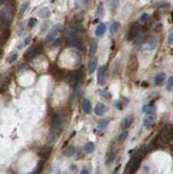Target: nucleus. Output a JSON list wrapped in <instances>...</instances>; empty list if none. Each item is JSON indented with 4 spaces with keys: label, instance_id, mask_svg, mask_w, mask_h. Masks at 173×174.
<instances>
[{
    "label": "nucleus",
    "instance_id": "nucleus-1",
    "mask_svg": "<svg viewBox=\"0 0 173 174\" xmlns=\"http://www.w3.org/2000/svg\"><path fill=\"white\" fill-rule=\"evenodd\" d=\"M80 32H81L80 28H78L77 26H71L66 37L67 43H69V45L72 46H75L78 49H83V46L82 38L79 36Z\"/></svg>",
    "mask_w": 173,
    "mask_h": 174
},
{
    "label": "nucleus",
    "instance_id": "nucleus-2",
    "mask_svg": "<svg viewBox=\"0 0 173 174\" xmlns=\"http://www.w3.org/2000/svg\"><path fill=\"white\" fill-rule=\"evenodd\" d=\"M13 18V10L11 5H7L0 12V29H8Z\"/></svg>",
    "mask_w": 173,
    "mask_h": 174
},
{
    "label": "nucleus",
    "instance_id": "nucleus-3",
    "mask_svg": "<svg viewBox=\"0 0 173 174\" xmlns=\"http://www.w3.org/2000/svg\"><path fill=\"white\" fill-rule=\"evenodd\" d=\"M143 156L142 155H136L134 157H132L130 161L128 162V164H126V168H125V174H134L135 171L138 170L141 161H142Z\"/></svg>",
    "mask_w": 173,
    "mask_h": 174
},
{
    "label": "nucleus",
    "instance_id": "nucleus-4",
    "mask_svg": "<svg viewBox=\"0 0 173 174\" xmlns=\"http://www.w3.org/2000/svg\"><path fill=\"white\" fill-rule=\"evenodd\" d=\"M43 51H44V47H43L41 43H36V45L32 46L27 50V52L24 53V58L26 61H31L35 58H37L38 55H40L43 52Z\"/></svg>",
    "mask_w": 173,
    "mask_h": 174
},
{
    "label": "nucleus",
    "instance_id": "nucleus-5",
    "mask_svg": "<svg viewBox=\"0 0 173 174\" xmlns=\"http://www.w3.org/2000/svg\"><path fill=\"white\" fill-rule=\"evenodd\" d=\"M173 136V128L170 126H165L162 129L159 138L163 145H167Z\"/></svg>",
    "mask_w": 173,
    "mask_h": 174
},
{
    "label": "nucleus",
    "instance_id": "nucleus-6",
    "mask_svg": "<svg viewBox=\"0 0 173 174\" xmlns=\"http://www.w3.org/2000/svg\"><path fill=\"white\" fill-rule=\"evenodd\" d=\"M66 77H67L69 84L71 85L72 87H75L79 83L81 77H83V73L80 71H70Z\"/></svg>",
    "mask_w": 173,
    "mask_h": 174
},
{
    "label": "nucleus",
    "instance_id": "nucleus-7",
    "mask_svg": "<svg viewBox=\"0 0 173 174\" xmlns=\"http://www.w3.org/2000/svg\"><path fill=\"white\" fill-rule=\"evenodd\" d=\"M64 121V116L61 112H57L53 115L52 118V126L55 130H59V129L63 126Z\"/></svg>",
    "mask_w": 173,
    "mask_h": 174
},
{
    "label": "nucleus",
    "instance_id": "nucleus-8",
    "mask_svg": "<svg viewBox=\"0 0 173 174\" xmlns=\"http://www.w3.org/2000/svg\"><path fill=\"white\" fill-rule=\"evenodd\" d=\"M140 30V26L138 23H134L131 27H130L127 35H126V39L128 41H132L133 39H135V37H137L138 31Z\"/></svg>",
    "mask_w": 173,
    "mask_h": 174
},
{
    "label": "nucleus",
    "instance_id": "nucleus-9",
    "mask_svg": "<svg viewBox=\"0 0 173 174\" xmlns=\"http://www.w3.org/2000/svg\"><path fill=\"white\" fill-rule=\"evenodd\" d=\"M157 46V40L154 37L146 38V40L142 43V49L144 50H153Z\"/></svg>",
    "mask_w": 173,
    "mask_h": 174
},
{
    "label": "nucleus",
    "instance_id": "nucleus-10",
    "mask_svg": "<svg viewBox=\"0 0 173 174\" xmlns=\"http://www.w3.org/2000/svg\"><path fill=\"white\" fill-rule=\"evenodd\" d=\"M138 58L135 55H132L131 57V58L129 59V63H128V70L132 72H135L138 70Z\"/></svg>",
    "mask_w": 173,
    "mask_h": 174
},
{
    "label": "nucleus",
    "instance_id": "nucleus-11",
    "mask_svg": "<svg viewBox=\"0 0 173 174\" xmlns=\"http://www.w3.org/2000/svg\"><path fill=\"white\" fill-rule=\"evenodd\" d=\"M105 66H101L98 71V83L100 85H104L105 84Z\"/></svg>",
    "mask_w": 173,
    "mask_h": 174
},
{
    "label": "nucleus",
    "instance_id": "nucleus-12",
    "mask_svg": "<svg viewBox=\"0 0 173 174\" xmlns=\"http://www.w3.org/2000/svg\"><path fill=\"white\" fill-rule=\"evenodd\" d=\"M51 152H52V147L51 146H46V147H44L42 148L39 152H38V156L44 160H47L48 158L50 157L51 155Z\"/></svg>",
    "mask_w": 173,
    "mask_h": 174
},
{
    "label": "nucleus",
    "instance_id": "nucleus-13",
    "mask_svg": "<svg viewBox=\"0 0 173 174\" xmlns=\"http://www.w3.org/2000/svg\"><path fill=\"white\" fill-rule=\"evenodd\" d=\"M52 77L55 80L57 81H61L64 77H65V74H64V71L60 69V68H56V69H53L52 72Z\"/></svg>",
    "mask_w": 173,
    "mask_h": 174
},
{
    "label": "nucleus",
    "instance_id": "nucleus-14",
    "mask_svg": "<svg viewBox=\"0 0 173 174\" xmlns=\"http://www.w3.org/2000/svg\"><path fill=\"white\" fill-rule=\"evenodd\" d=\"M133 119H134V116L133 115H128L126 116L121 122V127L122 129L125 130L127 128L130 127V125L132 124V123L133 122Z\"/></svg>",
    "mask_w": 173,
    "mask_h": 174
},
{
    "label": "nucleus",
    "instance_id": "nucleus-15",
    "mask_svg": "<svg viewBox=\"0 0 173 174\" xmlns=\"http://www.w3.org/2000/svg\"><path fill=\"white\" fill-rule=\"evenodd\" d=\"M156 122V117L155 116H149V117H146L145 119H144V126L147 129V130H150L155 124Z\"/></svg>",
    "mask_w": 173,
    "mask_h": 174
},
{
    "label": "nucleus",
    "instance_id": "nucleus-16",
    "mask_svg": "<svg viewBox=\"0 0 173 174\" xmlns=\"http://www.w3.org/2000/svg\"><path fill=\"white\" fill-rule=\"evenodd\" d=\"M146 30L144 29H140L137 37H135L136 39V43H143L145 40H146Z\"/></svg>",
    "mask_w": 173,
    "mask_h": 174
},
{
    "label": "nucleus",
    "instance_id": "nucleus-17",
    "mask_svg": "<svg viewBox=\"0 0 173 174\" xmlns=\"http://www.w3.org/2000/svg\"><path fill=\"white\" fill-rule=\"evenodd\" d=\"M106 111H107V107L104 104H101V103L97 104V105L95 106V109H94V112L98 116H102L103 114H104L106 112Z\"/></svg>",
    "mask_w": 173,
    "mask_h": 174
},
{
    "label": "nucleus",
    "instance_id": "nucleus-18",
    "mask_svg": "<svg viewBox=\"0 0 173 174\" xmlns=\"http://www.w3.org/2000/svg\"><path fill=\"white\" fill-rule=\"evenodd\" d=\"M11 36V31L9 29H6L3 31L2 35L0 36V46H3L7 42V40L9 39Z\"/></svg>",
    "mask_w": 173,
    "mask_h": 174
},
{
    "label": "nucleus",
    "instance_id": "nucleus-19",
    "mask_svg": "<svg viewBox=\"0 0 173 174\" xmlns=\"http://www.w3.org/2000/svg\"><path fill=\"white\" fill-rule=\"evenodd\" d=\"M105 32H106V25H105L104 23H100V24L97 26V28H96V30H95V34H96V36H98V37H102Z\"/></svg>",
    "mask_w": 173,
    "mask_h": 174
},
{
    "label": "nucleus",
    "instance_id": "nucleus-20",
    "mask_svg": "<svg viewBox=\"0 0 173 174\" xmlns=\"http://www.w3.org/2000/svg\"><path fill=\"white\" fill-rule=\"evenodd\" d=\"M83 110L84 111V113L86 114H89L92 112V104L90 102V100L88 99H84L83 102Z\"/></svg>",
    "mask_w": 173,
    "mask_h": 174
},
{
    "label": "nucleus",
    "instance_id": "nucleus-21",
    "mask_svg": "<svg viewBox=\"0 0 173 174\" xmlns=\"http://www.w3.org/2000/svg\"><path fill=\"white\" fill-rule=\"evenodd\" d=\"M38 16L42 18H48L51 16V11L48 7H44L42 8L39 12H38Z\"/></svg>",
    "mask_w": 173,
    "mask_h": 174
},
{
    "label": "nucleus",
    "instance_id": "nucleus-22",
    "mask_svg": "<svg viewBox=\"0 0 173 174\" xmlns=\"http://www.w3.org/2000/svg\"><path fill=\"white\" fill-rule=\"evenodd\" d=\"M97 65H98V58L96 57H93L91 61H90V64H89V66H88V71L90 73H92L95 71V69L97 68Z\"/></svg>",
    "mask_w": 173,
    "mask_h": 174
},
{
    "label": "nucleus",
    "instance_id": "nucleus-23",
    "mask_svg": "<svg viewBox=\"0 0 173 174\" xmlns=\"http://www.w3.org/2000/svg\"><path fill=\"white\" fill-rule=\"evenodd\" d=\"M142 110H143V111L145 112V113H146V114H154L155 113V111H156V108L153 106V105H143V107H142Z\"/></svg>",
    "mask_w": 173,
    "mask_h": 174
},
{
    "label": "nucleus",
    "instance_id": "nucleus-24",
    "mask_svg": "<svg viewBox=\"0 0 173 174\" xmlns=\"http://www.w3.org/2000/svg\"><path fill=\"white\" fill-rule=\"evenodd\" d=\"M116 156H117V151L116 149L114 148H111L109 152V154H108V158H107V164H111L115 158H116Z\"/></svg>",
    "mask_w": 173,
    "mask_h": 174
},
{
    "label": "nucleus",
    "instance_id": "nucleus-25",
    "mask_svg": "<svg viewBox=\"0 0 173 174\" xmlns=\"http://www.w3.org/2000/svg\"><path fill=\"white\" fill-rule=\"evenodd\" d=\"M74 153H75V148H74L73 146H71V145L67 146V147L63 151V154H64L65 157H67V158H70V157L73 156Z\"/></svg>",
    "mask_w": 173,
    "mask_h": 174
},
{
    "label": "nucleus",
    "instance_id": "nucleus-26",
    "mask_svg": "<svg viewBox=\"0 0 173 174\" xmlns=\"http://www.w3.org/2000/svg\"><path fill=\"white\" fill-rule=\"evenodd\" d=\"M164 77H165V75H164V73H159V74H157V75L155 77V78H154V83H155V84L157 85V86L161 85V84H163L164 80Z\"/></svg>",
    "mask_w": 173,
    "mask_h": 174
},
{
    "label": "nucleus",
    "instance_id": "nucleus-27",
    "mask_svg": "<svg viewBox=\"0 0 173 174\" xmlns=\"http://www.w3.org/2000/svg\"><path fill=\"white\" fill-rule=\"evenodd\" d=\"M58 31H54V30H52L51 31H50V33L46 36V41L48 42V43H50V42H52V41H54L55 40V38H56V37H57V35H58Z\"/></svg>",
    "mask_w": 173,
    "mask_h": 174
},
{
    "label": "nucleus",
    "instance_id": "nucleus-28",
    "mask_svg": "<svg viewBox=\"0 0 173 174\" xmlns=\"http://www.w3.org/2000/svg\"><path fill=\"white\" fill-rule=\"evenodd\" d=\"M95 150V145L92 142H88L84 145V151L87 153H92Z\"/></svg>",
    "mask_w": 173,
    "mask_h": 174
},
{
    "label": "nucleus",
    "instance_id": "nucleus-29",
    "mask_svg": "<svg viewBox=\"0 0 173 174\" xmlns=\"http://www.w3.org/2000/svg\"><path fill=\"white\" fill-rule=\"evenodd\" d=\"M98 47V41L97 39H94L91 43V55H95Z\"/></svg>",
    "mask_w": 173,
    "mask_h": 174
},
{
    "label": "nucleus",
    "instance_id": "nucleus-30",
    "mask_svg": "<svg viewBox=\"0 0 173 174\" xmlns=\"http://www.w3.org/2000/svg\"><path fill=\"white\" fill-rule=\"evenodd\" d=\"M119 29H120V24L118 22H114L110 27V32L111 34H115L118 31Z\"/></svg>",
    "mask_w": 173,
    "mask_h": 174
},
{
    "label": "nucleus",
    "instance_id": "nucleus-31",
    "mask_svg": "<svg viewBox=\"0 0 173 174\" xmlns=\"http://www.w3.org/2000/svg\"><path fill=\"white\" fill-rule=\"evenodd\" d=\"M109 124V120H106V119H103L101 121H99L98 123V128L99 130H104L107 127V125Z\"/></svg>",
    "mask_w": 173,
    "mask_h": 174
},
{
    "label": "nucleus",
    "instance_id": "nucleus-32",
    "mask_svg": "<svg viewBox=\"0 0 173 174\" xmlns=\"http://www.w3.org/2000/svg\"><path fill=\"white\" fill-rule=\"evenodd\" d=\"M18 54L17 52H14V53H12V54L7 58V62H8L9 64H12V63H14V62L18 59Z\"/></svg>",
    "mask_w": 173,
    "mask_h": 174
},
{
    "label": "nucleus",
    "instance_id": "nucleus-33",
    "mask_svg": "<svg viewBox=\"0 0 173 174\" xmlns=\"http://www.w3.org/2000/svg\"><path fill=\"white\" fill-rule=\"evenodd\" d=\"M127 136H128V130H124L121 133V134L119 135V142H123L126 139H127Z\"/></svg>",
    "mask_w": 173,
    "mask_h": 174
},
{
    "label": "nucleus",
    "instance_id": "nucleus-34",
    "mask_svg": "<svg viewBox=\"0 0 173 174\" xmlns=\"http://www.w3.org/2000/svg\"><path fill=\"white\" fill-rule=\"evenodd\" d=\"M148 18H149V15H148L147 13L144 12V13L141 15V17H140L139 20H140V22H141L142 24H146V23H147V21H148Z\"/></svg>",
    "mask_w": 173,
    "mask_h": 174
},
{
    "label": "nucleus",
    "instance_id": "nucleus-35",
    "mask_svg": "<svg viewBox=\"0 0 173 174\" xmlns=\"http://www.w3.org/2000/svg\"><path fill=\"white\" fill-rule=\"evenodd\" d=\"M28 6H29V2H25V3H24V4L22 5V6H21L20 13H21V14H24V13L27 11Z\"/></svg>",
    "mask_w": 173,
    "mask_h": 174
},
{
    "label": "nucleus",
    "instance_id": "nucleus-36",
    "mask_svg": "<svg viewBox=\"0 0 173 174\" xmlns=\"http://www.w3.org/2000/svg\"><path fill=\"white\" fill-rule=\"evenodd\" d=\"M74 19L76 20V22L77 23H82L83 20V15L82 14H77L74 17Z\"/></svg>",
    "mask_w": 173,
    "mask_h": 174
},
{
    "label": "nucleus",
    "instance_id": "nucleus-37",
    "mask_svg": "<svg viewBox=\"0 0 173 174\" xmlns=\"http://www.w3.org/2000/svg\"><path fill=\"white\" fill-rule=\"evenodd\" d=\"M173 86V76H170L168 79V83H167V89L170 90L171 87Z\"/></svg>",
    "mask_w": 173,
    "mask_h": 174
},
{
    "label": "nucleus",
    "instance_id": "nucleus-38",
    "mask_svg": "<svg viewBox=\"0 0 173 174\" xmlns=\"http://www.w3.org/2000/svg\"><path fill=\"white\" fill-rule=\"evenodd\" d=\"M36 24H37V19H36V18H30L29 24H28L30 27H34V26L36 25Z\"/></svg>",
    "mask_w": 173,
    "mask_h": 174
},
{
    "label": "nucleus",
    "instance_id": "nucleus-39",
    "mask_svg": "<svg viewBox=\"0 0 173 174\" xmlns=\"http://www.w3.org/2000/svg\"><path fill=\"white\" fill-rule=\"evenodd\" d=\"M100 94H101V96H103V97L105 98V99H110V98H111V97H110V94L107 92L106 90H102V91L100 92Z\"/></svg>",
    "mask_w": 173,
    "mask_h": 174
},
{
    "label": "nucleus",
    "instance_id": "nucleus-40",
    "mask_svg": "<svg viewBox=\"0 0 173 174\" xmlns=\"http://www.w3.org/2000/svg\"><path fill=\"white\" fill-rule=\"evenodd\" d=\"M103 12H104V11H103V5H99V7H98V12H97L98 16L103 17V15H104Z\"/></svg>",
    "mask_w": 173,
    "mask_h": 174
},
{
    "label": "nucleus",
    "instance_id": "nucleus-41",
    "mask_svg": "<svg viewBox=\"0 0 173 174\" xmlns=\"http://www.w3.org/2000/svg\"><path fill=\"white\" fill-rule=\"evenodd\" d=\"M80 174H90V171H89L88 167H83V168L81 170Z\"/></svg>",
    "mask_w": 173,
    "mask_h": 174
},
{
    "label": "nucleus",
    "instance_id": "nucleus-42",
    "mask_svg": "<svg viewBox=\"0 0 173 174\" xmlns=\"http://www.w3.org/2000/svg\"><path fill=\"white\" fill-rule=\"evenodd\" d=\"M168 43L170 45H173V32L170 33L168 37Z\"/></svg>",
    "mask_w": 173,
    "mask_h": 174
},
{
    "label": "nucleus",
    "instance_id": "nucleus-43",
    "mask_svg": "<svg viewBox=\"0 0 173 174\" xmlns=\"http://www.w3.org/2000/svg\"><path fill=\"white\" fill-rule=\"evenodd\" d=\"M62 40L61 39H57V40H55L54 41V43H53V45L55 46H60V45H62Z\"/></svg>",
    "mask_w": 173,
    "mask_h": 174
},
{
    "label": "nucleus",
    "instance_id": "nucleus-44",
    "mask_svg": "<svg viewBox=\"0 0 173 174\" xmlns=\"http://www.w3.org/2000/svg\"><path fill=\"white\" fill-rule=\"evenodd\" d=\"M31 42V37H28L25 40H24V46H27L28 43Z\"/></svg>",
    "mask_w": 173,
    "mask_h": 174
},
{
    "label": "nucleus",
    "instance_id": "nucleus-45",
    "mask_svg": "<svg viewBox=\"0 0 173 174\" xmlns=\"http://www.w3.org/2000/svg\"><path fill=\"white\" fill-rule=\"evenodd\" d=\"M40 171H41V167H40V168L38 167V168H37V169L36 171H34L33 172H31V173H29V174H37V173H39V172H40Z\"/></svg>",
    "mask_w": 173,
    "mask_h": 174
},
{
    "label": "nucleus",
    "instance_id": "nucleus-46",
    "mask_svg": "<svg viewBox=\"0 0 173 174\" xmlns=\"http://www.w3.org/2000/svg\"><path fill=\"white\" fill-rule=\"evenodd\" d=\"M118 169H119V166L117 168V170H115L114 171V172H113V174H118Z\"/></svg>",
    "mask_w": 173,
    "mask_h": 174
},
{
    "label": "nucleus",
    "instance_id": "nucleus-47",
    "mask_svg": "<svg viewBox=\"0 0 173 174\" xmlns=\"http://www.w3.org/2000/svg\"><path fill=\"white\" fill-rule=\"evenodd\" d=\"M3 4H5V1H3V0H0V6H1Z\"/></svg>",
    "mask_w": 173,
    "mask_h": 174
},
{
    "label": "nucleus",
    "instance_id": "nucleus-48",
    "mask_svg": "<svg viewBox=\"0 0 173 174\" xmlns=\"http://www.w3.org/2000/svg\"><path fill=\"white\" fill-rule=\"evenodd\" d=\"M2 55H3V50H1V49H0V58L2 57Z\"/></svg>",
    "mask_w": 173,
    "mask_h": 174
},
{
    "label": "nucleus",
    "instance_id": "nucleus-49",
    "mask_svg": "<svg viewBox=\"0 0 173 174\" xmlns=\"http://www.w3.org/2000/svg\"><path fill=\"white\" fill-rule=\"evenodd\" d=\"M0 79H1V77H0Z\"/></svg>",
    "mask_w": 173,
    "mask_h": 174
},
{
    "label": "nucleus",
    "instance_id": "nucleus-50",
    "mask_svg": "<svg viewBox=\"0 0 173 174\" xmlns=\"http://www.w3.org/2000/svg\"><path fill=\"white\" fill-rule=\"evenodd\" d=\"M65 174H66V173H65Z\"/></svg>",
    "mask_w": 173,
    "mask_h": 174
}]
</instances>
